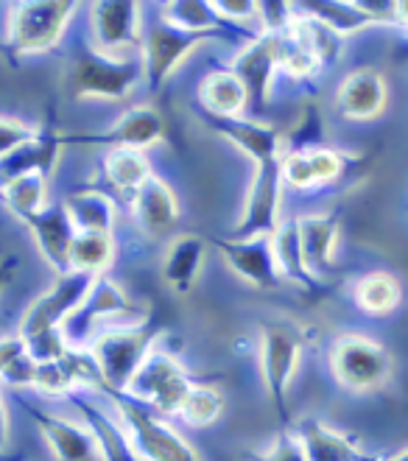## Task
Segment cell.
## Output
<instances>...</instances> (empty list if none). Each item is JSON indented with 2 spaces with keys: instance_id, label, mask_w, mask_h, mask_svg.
<instances>
[{
  "instance_id": "obj_1",
  "label": "cell",
  "mask_w": 408,
  "mask_h": 461,
  "mask_svg": "<svg viewBox=\"0 0 408 461\" xmlns=\"http://www.w3.org/2000/svg\"><path fill=\"white\" fill-rule=\"evenodd\" d=\"M141 76H146L143 53L141 57H106L93 45H85L70 57L68 73H65V93L70 98H106L121 101L134 87Z\"/></svg>"
},
{
  "instance_id": "obj_2",
  "label": "cell",
  "mask_w": 408,
  "mask_h": 461,
  "mask_svg": "<svg viewBox=\"0 0 408 461\" xmlns=\"http://www.w3.org/2000/svg\"><path fill=\"white\" fill-rule=\"evenodd\" d=\"M159 339V321L146 319L131 324V328L121 330H104L98 333L87 352L95 358L101 377H104V389L101 392H126L131 377L138 375V369L146 364L151 356V349L157 347Z\"/></svg>"
},
{
  "instance_id": "obj_3",
  "label": "cell",
  "mask_w": 408,
  "mask_h": 461,
  "mask_svg": "<svg viewBox=\"0 0 408 461\" xmlns=\"http://www.w3.org/2000/svg\"><path fill=\"white\" fill-rule=\"evenodd\" d=\"M110 400V405L118 411L123 428L129 430L134 450L141 453L143 461H199L196 450L185 442L182 433H177L166 417L151 411L149 405L129 397L126 392H101Z\"/></svg>"
},
{
  "instance_id": "obj_4",
  "label": "cell",
  "mask_w": 408,
  "mask_h": 461,
  "mask_svg": "<svg viewBox=\"0 0 408 461\" xmlns=\"http://www.w3.org/2000/svg\"><path fill=\"white\" fill-rule=\"evenodd\" d=\"M76 4L70 0H29L14 4L9 12L6 50L14 57H34L57 48L70 17L76 14Z\"/></svg>"
},
{
  "instance_id": "obj_5",
  "label": "cell",
  "mask_w": 408,
  "mask_h": 461,
  "mask_svg": "<svg viewBox=\"0 0 408 461\" xmlns=\"http://www.w3.org/2000/svg\"><path fill=\"white\" fill-rule=\"evenodd\" d=\"M305 339L288 321H266L260 328V375L283 422H288V386L303 361Z\"/></svg>"
},
{
  "instance_id": "obj_6",
  "label": "cell",
  "mask_w": 408,
  "mask_h": 461,
  "mask_svg": "<svg viewBox=\"0 0 408 461\" xmlns=\"http://www.w3.org/2000/svg\"><path fill=\"white\" fill-rule=\"evenodd\" d=\"M331 369L336 381L349 392H375L389 384L394 372L392 352L369 336L349 333L333 341Z\"/></svg>"
},
{
  "instance_id": "obj_7",
  "label": "cell",
  "mask_w": 408,
  "mask_h": 461,
  "mask_svg": "<svg viewBox=\"0 0 408 461\" xmlns=\"http://www.w3.org/2000/svg\"><path fill=\"white\" fill-rule=\"evenodd\" d=\"M194 386L196 384L190 381V375L185 372V366L171 356V352L154 347L146 364L131 377L126 394L149 405V409L157 411L159 417H171V414L182 411V405H185L187 394L194 392Z\"/></svg>"
},
{
  "instance_id": "obj_8",
  "label": "cell",
  "mask_w": 408,
  "mask_h": 461,
  "mask_svg": "<svg viewBox=\"0 0 408 461\" xmlns=\"http://www.w3.org/2000/svg\"><path fill=\"white\" fill-rule=\"evenodd\" d=\"M283 157L268 159L255 166V176L249 182L247 199L240 207V219L235 221L230 238L232 240H249V238H268L275 235L283 224Z\"/></svg>"
},
{
  "instance_id": "obj_9",
  "label": "cell",
  "mask_w": 408,
  "mask_h": 461,
  "mask_svg": "<svg viewBox=\"0 0 408 461\" xmlns=\"http://www.w3.org/2000/svg\"><path fill=\"white\" fill-rule=\"evenodd\" d=\"M95 277L93 275H81V271H68L59 275L42 296L29 305V311L23 313L20 321V339H32L40 333L50 330H65V324L73 319V313L85 305L87 294L93 288Z\"/></svg>"
},
{
  "instance_id": "obj_10",
  "label": "cell",
  "mask_w": 408,
  "mask_h": 461,
  "mask_svg": "<svg viewBox=\"0 0 408 461\" xmlns=\"http://www.w3.org/2000/svg\"><path fill=\"white\" fill-rule=\"evenodd\" d=\"M210 40H227V37L185 32V29H177V25H171L159 17L143 37V68H146L149 90L159 93L162 85L174 76V70L190 57V53Z\"/></svg>"
},
{
  "instance_id": "obj_11",
  "label": "cell",
  "mask_w": 408,
  "mask_h": 461,
  "mask_svg": "<svg viewBox=\"0 0 408 461\" xmlns=\"http://www.w3.org/2000/svg\"><path fill=\"white\" fill-rule=\"evenodd\" d=\"M93 48L106 57H123L143 45L141 34V4L131 0H98L90 6Z\"/></svg>"
},
{
  "instance_id": "obj_12",
  "label": "cell",
  "mask_w": 408,
  "mask_h": 461,
  "mask_svg": "<svg viewBox=\"0 0 408 461\" xmlns=\"http://www.w3.org/2000/svg\"><path fill=\"white\" fill-rule=\"evenodd\" d=\"M215 249L222 252L224 263L235 275L263 291H275L283 283L280 266L275 258V243L268 238H249V240H232V238H213Z\"/></svg>"
},
{
  "instance_id": "obj_13",
  "label": "cell",
  "mask_w": 408,
  "mask_h": 461,
  "mask_svg": "<svg viewBox=\"0 0 408 461\" xmlns=\"http://www.w3.org/2000/svg\"><path fill=\"white\" fill-rule=\"evenodd\" d=\"M166 138V121L154 106H131L110 129L85 131V134H62V143H101L113 149H149Z\"/></svg>"
},
{
  "instance_id": "obj_14",
  "label": "cell",
  "mask_w": 408,
  "mask_h": 461,
  "mask_svg": "<svg viewBox=\"0 0 408 461\" xmlns=\"http://www.w3.org/2000/svg\"><path fill=\"white\" fill-rule=\"evenodd\" d=\"M232 70L243 81V87H247L252 110L266 113L271 87H275V76L280 70V37H252L249 45L232 59Z\"/></svg>"
},
{
  "instance_id": "obj_15",
  "label": "cell",
  "mask_w": 408,
  "mask_h": 461,
  "mask_svg": "<svg viewBox=\"0 0 408 461\" xmlns=\"http://www.w3.org/2000/svg\"><path fill=\"white\" fill-rule=\"evenodd\" d=\"M134 313V305L129 303V296L123 294V288L110 280V277H95L85 305H81L73 319L65 324V339L70 344V349H87L90 347V333L101 319H113V316H126Z\"/></svg>"
},
{
  "instance_id": "obj_16",
  "label": "cell",
  "mask_w": 408,
  "mask_h": 461,
  "mask_svg": "<svg viewBox=\"0 0 408 461\" xmlns=\"http://www.w3.org/2000/svg\"><path fill=\"white\" fill-rule=\"evenodd\" d=\"M20 405L29 411V417L40 428L45 445L50 447L57 461H101V447L87 425H76L53 414H45L23 397H20Z\"/></svg>"
},
{
  "instance_id": "obj_17",
  "label": "cell",
  "mask_w": 408,
  "mask_h": 461,
  "mask_svg": "<svg viewBox=\"0 0 408 461\" xmlns=\"http://www.w3.org/2000/svg\"><path fill=\"white\" fill-rule=\"evenodd\" d=\"M23 224L32 230L45 263L57 271V275H68L70 271V249H73V240H76L78 230L70 219L65 202L42 207L40 212L29 215Z\"/></svg>"
},
{
  "instance_id": "obj_18",
  "label": "cell",
  "mask_w": 408,
  "mask_h": 461,
  "mask_svg": "<svg viewBox=\"0 0 408 461\" xmlns=\"http://www.w3.org/2000/svg\"><path fill=\"white\" fill-rule=\"evenodd\" d=\"M68 400L76 405L85 417V425L93 430V437L101 447V461H143L141 453L134 450L129 430L123 428V422L113 420L101 405L93 400L90 389H76L68 394Z\"/></svg>"
},
{
  "instance_id": "obj_19",
  "label": "cell",
  "mask_w": 408,
  "mask_h": 461,
  "mask_svg": "<svg viewBox=\"0 0 408 461\" xmlns=\"http://www.w3.org/2000/svg\"><path fill=\"white\" fill-rule=\"evenodd\" d=\"M202 118L213 131H219L222 138H227L235 149H240L243 154H247L255 166L283 157V146H286L283 134L271 123L247 121V118H213L204 113H202Z\"/></svg>"
},
{
  "instance_id": "obj_20",
  "label": "cell",
  "mask_w": 408,
  "mask_h": 461,
  "mask_svg": "<svg viewBox=\"0 0 408 461\" xmlns=\"http://www.w3.org/2000/svg\"><path fill=\"white\" fill-rule=\"evenodd\" d=\"M129 210L149 238H162L179 221V202L159 176H149L141 185V191L129 199Z\"/></svg>"
},
{
  "instance_id": "obj_21",
  "label": "cell",
  "mask_w": 408,
  "mask_h": 461,
  "mask_svg": "<svg viewBox=\"0 0 408 461\" xmlns=\"http://www.w3.org/2000/svg\"><path fill=\"white\" fill-rule=\"evenodd\" d=\"M389 90L377 70H352L336 93V106L347 121H372L386 110Z\"/></svg>"
},
{
  "instance_id": "obj_22",
  "label": "cell",
  "mask_w": 408,
  "mask_h": 461,
  "mask_svg": "<svg viewBox=\"0 0 408 461\" xmlns=\"http://www.w3.org/2000/svg\"><path fill=\"white\" fill-rule=\"evenodd\" d=\"M344 154L319 146L308 151H288L283 157V179L294 191H311V187L333 185L344 174Z\"/></svg>"
},
{
  "instance_id": "obj_23",
  "label": "cell",
  "mask_w": 408,
  "mask_h": 461,
  "mask_svg": "<svg viewBox=\"0 0 408 461\" xmlns=\"http://www.w3.org/2000/svg\"><path fill=\"white\" fill-rule=\"evenodd\" d=\"M59 149H62V134L53 129V123H45L37 140L25 143L23 149L0 159V191H4L6 185H12L14 179L29 176V174L50 176L53 166H57Z\"/></svg>"
},
{
  "instance_id": "obj_24",
  "label": "cell",
  "mask_w": 408,
  "mask_h": 461,
  "mask_svg": "<svg viewBox=\"0 0 408 461\" xmlns=\"http://www.w3.org/2000/svg\"><path fill=\"white\" fill-rule=\"evenodd\" d=\"M299 238H303V252L308 268L313 275H328L336 266V249L341 240V224L336 212H311L296 221Z\"/></svg>"
},
{
  "instance_id": "obj_25",
  "label": "cell",
  "mask_w": 408,
  "mask_h": 461,
  "mask_svg": "<svg viewBox=\"0 0 408 461\" xmlns=\"http://www.w3.org/2000/svg\"><path fill=\"white\" fill-rule=\"evenodd\" d=\"M294 437L303 445V453L308 461H380L367 456L352 437L347 433L316 422V420H303L296 425Z\"/></svg>"
},
{
  "instance_id": "obj_26",
  "label": "cell",
  "mask_w": 408,
  "mask_h": 461,
  "mask_svg": "<svg viewBox=\"0 0 408 461\" xmlns=\"http://www.w3.org/2000/svg\"><path fill=\"white\" fill-rule=\"evenodd\" d=\"M199 104L202 113L213 118H243V113L249 110V93L232 68L215 70L202 78Z\"/></svg>"
},
{
  "instance_id": "obj_27",
  "label": "cell",
  "mask_w": 408,
  "mask_h": 461,
  "mask_svg": "<svg viewBox=\"0 0 408 461\" xmlns=\"http://www.w3.org/2000/svg\"><path fill=\"white\" fill-rule=\"evenodd\" d=\"M204 258H207V240L204 238L179 235L171 240L166 260H162V277H166V283L177 294H187L202 275Z\"/></svg>"
},
{
  "instance_id": "obj_28",
  "label": "cell",
  "mask_w": 408,
  "mask_h": 461,
  "mask_svg": "<svg viewBox=\"0 0 408 461\" xmlns=\"http://www.w3.org/2000/svg\"><path fill=\"white\" fill-rule=\"evenodd\" d=\"M271 243H275V258L280 266L283 280H291L294 285H299L303 291H313L319 294V277L308 268L305 252H303V238H299V224L296 221H283L277 227V232L271 235Z\"/></svg>"
},
{
  "instance_id": "obj_29",
  "label": "cell",
  "mask_w": 408,
  "mask_h": 461,
  "mask_svg": "<svg viewBox=\"0 0 408 461\" xmlns=\"http://www.w3.org/2000/svg\"><path fill=\"white\" fill-rule=\"evenodd\" d=\"M65 207L78 232H101L113 235L115 227V202L106 196L98 187H81V191L70 194L65 199Z\"/></svg>"
},
{
  "instance_id": "obj_30",
  "label": "cell",
  "mask_w": 408,
  "mask_h": 461,
  "mask_svg": "<svg viewBox=\"0 0 408 461\" xmlns=\"http://www.w3.org/2000/svg\"><path fill=\"white\" fill-rule=\"evenodd\" d=\"M159 17L177 25L185 32H196V34H222L230 37L235 29L232 23H227L215 4H204V0H177V4H166L159 9Z\"/></svg>"
},
{
  "instance_id": "obj_31",
  "label": "cell",
  "mask_w": 408,
  "mask_h": 461,
  "mask_svg": "<svg viewBox=\"0 0 408 461\" xmlns=\"http://www.w3.org/2000/svg\"><path fill=\"white\" fill-rule=\"evenodd\" d=\"M104 174H106V182H110L126 202L141 191V185L149 176H154L146 154L138 149H110V154L104 157Z\"/></svg>"
},
{
  "instance_id": "obj_32",
  "label": "cell",
  "mask_w": 408,
  "mask_h": 461,
  "mask_svg": "<svg viewBox=\"0 0 408 461\" xmlns=\"http://www.w3.org/2000/svg\"><path fill=\"white\" fill-rule=\"evenodd\" d=\"M356 303L364 313L386 316L403 303V283L389 271H372L356 285Z\"/></svg>"
},
{
  "instance_id": "obj_33",
  "label": "cell",
  "mask_w": 408,
  "mask_h": 461,
  "mask_svg": "<svg viewBox=\"0 0 408 461\" xmlns=\"http://www.w3.org/2000/svg\"><path fill=\"white\" fill-rule=\"evenodd\" d=\"M115 260V240L113 235L101 232H78L70 249V271H81V275L104 277L106 268Z\"/></svg>"
},
{
  "instance_id": "obj_34",
  "label": "cell",
  "mask_w": 408,
  "mask_h": 461,
  "mask_svg": "<svg viewBox=\"0 0 408 461\" xmlns=\"http://www.w3.org/2000/svg\"><path fill=\"white\" fill-rule=\"evenodd\" d=\"M48 174H29V176H20L12 185H6L0 191V199L4 204L17 215V221H25L29 215L40 212L45 207V194H48Z\"/></svg>"
},
{
  "instance_id": "obj_35",
  "label": "cell",
  "mask_w": 408,
  "mask_h": 461,
  "mask_svg": "<svg viewBox=\"0 0 408 461\" xmlns=\"http://www.w3.org/2000/svg\"><path fill=\"white\" fill-rule=\"evenodd\" d=\"M222 411H224V394L215 386H199L196 384L194 392L187 394L179 417L190 428H207L222 417Z\"/></svg>"
},
{
  "instance_id": "obj_36",
  "label": "cell",
  "mask_w": 408,
  "mask_h": 461,
  "mask_svg": "<svg viewBox=\"0 0 408 461\" xmlns=\"http://www.w3.org/2000/svg\"><path fill=\"white\" fill-rule=\"evenodd\" d=\"M42 126H29L14 118H0V159L9 157L12 151L23 149L25 143H32L40 138Z\"/></svg>"
},
{
  "instance_id": "obj_37",
  "label": "cell",
  "mask_w": 408,
  "mask_h": 461,
  "mask_svg": "<svg viewBox=\"0 0 408 461\" xmlns=\"http://www.w3.org/2000/svg\"><path fill=\"white\" fill-rule=\"evenodd\" d=\"M258 461H308V458L294 433L283 430V433H277V439L258 456Z\"/></svg>"
},
{
  "instance_id": "obj_38",
  "label": "cell",
  "mask_w": 408,
  "mask_h": 461,
  "mask_svg": "<svg viewBox=\"0 0 408 461\" xmlns=\"http://www.w3.org/2000/svg\"><path fill=\"white\" fill-rule=\"evenodd\" d=\"M215 9H219V14L232 25L258 20V4H252V0H219Z\"/></svg>"
},
{
  "instance_id": "obj_39",
  "label": "cell",
  "mask_w": 408,
  "mask_h": 461,
  "mask_svg": "<svg viewBox=\"0 0 408 461\" xmlns=\"http://www.w3.org/2000/svg\"><path fill=\"white\" fill-rule=\"evenodd\" d=\"M6 447H9V414L4 397H0V453H6Z\"/></svg>"
},
{
  "instance_id": "obj_40",
  "label": "cell",
  "mask_w": 408,
  "mask_h": 461,
  "mask_svg": "<svg viewBox=\"0 0 408 461\" xmlns=\"http://www.w3.org/2000/svg\"><path fill=\"white\" fill-rule=\"evenodd\" d=\"M20 266V260L17 258H6V260H0V291H4V285L12 280V275H14V268Z\"/></svg>"
},
{
  "instance_id": "obj_41",
  "label": "cell",
  "mask_w": 408,
  "mask_h": 461,
  "mask_svg": "<svg viewBox=\"0 0 408 461\" xmlns=\"http://www.w3.org/2000/svg\"><path fill=\"white\" fill-rule=\"evenodd\" d=\"M394 23H400L403 29H408V4H405V0L394 4Z\"/></svg>"
},
{
  "instance_id": "obj_42",
  "label": "cell",
  "mask_w": 408,
  "mask_h": 461,
  "mask_svg": "<svg viewBox=\"0 0 408 461\" xmlns=\"http://www.w3.org/2000/svg\"><path fill=\"white\" fill-rule=\"evenodd\" d=\"M0 461H23V453H0Z\"/></svg>"
},
{
  "instance_id": "obj_43",
  "label": "cell",
  "mask_w": 408,
  "mask_h": 461,
  "mask_svg": "<svg viewBox=\"0 0 408 461\" xmlns=\"http://www.w3.org/2000/svg\"><path fill=\"white\" fill-rule=\"evenodd\" d=\"M380 461H408V450H403V453H397L392 458H380Z\"/></svg>"
}]
</instances>
